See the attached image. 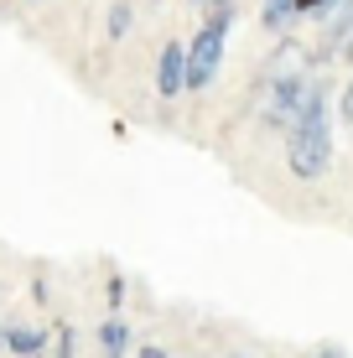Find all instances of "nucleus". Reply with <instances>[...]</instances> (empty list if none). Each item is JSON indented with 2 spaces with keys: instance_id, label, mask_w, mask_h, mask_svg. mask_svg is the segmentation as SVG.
Returning a JSON list of instances; mask_svg holds the SVG:
<instances>
[{
  "instance_id": "1",
  "label": "nucleus",
  "mask_w": 353,
  "mask_h": 358,
  "mask_svg": "<svg viewBox=\"0 0 353 358\" xmlns=\"http://www.w3.org/2000/svg\"><path fill=\"white\" fill-rule=\"evenodd\" d=\"M333 120H338L333 83H327L322 73H312L307 99H301L291 130L281 135V141H286V166H291V177H301V182L327 177V166H333Z\"/></svg>"
},
{
  "instance_id": "2",
  "label": "nucleus",
  "mask_w": 353,
  "mask_h": 358,
  "mask_svg": "<svg viewBox=\"0 0 353 358\" xmlns=\"http://www.w3.org/2000/svg\"><path fill=\"white\" fill-rule=\"evenodd\" d=\"M229 31H234V10H224V16H203L198 36L187 42V89H208L218 78V68H224V47H229Z\"/></svg>"
},
{
  "instance_id": "3",
  "label": "nucleus",
  "mask_w": 353,
  "mask_h": 358,
  "mask_svg": "<svg viewBox=\"0 0 353 358\" xmlns=\"http://www.w3.org/2000/svg\"><path fill=\"white\" fill-rule=\"evenodd\" d=\"M307 83H312V73H275V78H265L260 130L286 135V130H291V120H296V109H301V99H307Z\"/></svg>"
},
{
  "instance_id": "4",
  "label": "nucleus",
  "mask_w": 353,
  "mask_h": 358,
  "mask_svg": "<svg viewBox=\"0 0 353 358\" xmlns=\"http://www.w3.org/2000/svg\"><path fill=\"white\" fill-rule=\"evenodd\" d=\"M187 89V42H161V57H156V94L177 99Z\"/></svg>"
},
{
  "instance_id": "5",
  "label": "nucleus",
  "mask_w": 353,
  "mask_h": 358,
  "mask_svg": "<svg viewBox=\"0 0 353 358\" xmlns=\"http://www.w3.org/2000/svg\"><path fill=\"white\" fill-rule=\"evenodd\" d=\"M0 338H6V358H47V348H52V332L47 327H27V322L21 327L10 322Z\"/></svg>"
},
{
  "instance_id": "6",
  "label": "nucleus",
  "mask_w": 353,
  "mask_h": 358,
  "mask_svg": "<svg viewBox=\"0 0 353 358\" xmlns=\"http://www.w3.org/2000/svg\"><path fill=\"white\" fill-rule=\"evenodd\" d=\"M94 343H99V358H130L136 353V327H130L125 317H104L99 332H94Z\"/></svg>"
},
{
  "instance_id": "7",
  "label": "nucleus",
  "mask_w": 353,
  "mask_h": 358,
  "mask_svg": "<svg viewBox=\"0 0 353 358\" xmlns=\"http://www.w3.org/2000/svg\"><path fill=\"white\" fill-rule=\"evenodd\" d=\"M130 27H136V0H115L109 16H104V36H109V42H125Z\"/></svg>"
},
{
  "instance_id": "8",
  "label": "nucleus",
  "mask_w": 353,
  "mask_h": 358,
  "mask_svg": "<svg viewBox=\"0 0 353 358\" xmlns=\"http://www.w3.org/2000/svg\"><path fill=\"white\" fill-rule=\"evenodd\" d=\"M52 358H78V332L68 322H57V332H52Z\"/></svg>"
},
{
  "instance_id": "9",
  "label": "nucleus",
  "mask_w": 353,
  "mask_h": 358,
  "mask_svg": "<svg viewBox=\"0 0 353 358\" xmlns=\"http://www.w3.org/2000/svg\"><path fill=\"white\" fill-rule=\"evenodd\" d=\"M338 6H343V0H296V16H322L327 21Z\"/></svg>"
},
{
  "instance_id": "10",
  "label": "nucleus",
  "mask_w": 353,
  "mask_h": 358,
  "mask_svg": "<svg viewBox=\"0 0 353 358\" xmlns=\"http://www.w3.org/2000/svg\"><path fill=\"white\" fill-rule=\"evenodd\" d=\"M338 120H343V125L353 130V68H348V83L338 89Z\"/></svg>"
},
{
  "instance_id": "11",
  "label": "nucleus",
  "mask_w": 353,
  "mask_h": 358,
  "mask_svg": "<svg viewBox=\"0 0 353 358\" xmlns=\"http://www.w3.org/2000/svg\"><path fill=\"white\" fill-rule=\"evenodd\" d=\"M104 296H109V306H115V317H120V306H125V296H130L125 291V275H109V291Z\"/></svg>"
},
{
  "instance_id": "12",
  "label": "nucleus",
  "mask_w": 353,
  "mask_h": 358,
  "mask_svg": "<svg viewBox=\"0 0 353 358\" xmlns=\"http://www.w3.org/2000/svg\"><path fill=\"white\" fill-rule=\"evenodd\" d=\"M203 16H224V10H239V0H192Z\"/></svg>"
},
{
  "instance_id": "13",
  "label": "nucleus",
  "mask_w": 353,
  "mask_h": 358,
  "mask_svg": "<svg viewBox=\"0 0 353 358\" xmlns=\"http://www.w3.org/2000/svg\"><path fill=\"white\" fill-rule=\"evenodd\" d=\"M136 358H172L161 343H136Z\"/></svg>"
},
{
  "instance_id": "14",
  "label": "nucleus",
  "mask_w": 353,
  "mask_h": 358,
  "mask_svg": "<svg viewBox=\"0 0 353 358\" xmlns=\"http://www.w3.org/2000/svg\"><path fill=\"white\" fill-rule=\"evenodd\" d=\"M307 358H348V353H343V348H338V343H322V348H312Z\"/></svg>"
},
{
  "instance_id": "15",
  "label": "nucleus",
  "mask_w": 353,
  "mask_h": 358,
  "mask_svg": "<svg viewBox=\"0 0 353 358\" xmlns=\"http://www.w3.org/2000/svg\"><path fill=\"white\" fill-rule=\"evenodd\" d=\"M338 57H343V63L353 68V31H348V42H343V52H338Z\"/></svg>"
},
{
  "instance_id": "16",
  "label": "nucleus",
  "mask_w": 353,
  "mask_h": 358,
  "mask_svg": "<svg viewBox=\"0 0 353 358\" xmlns=\"http://www.w3.org/2000/svg\"><path fill=\"white\" fill-rule=\"evenodd\" d=\"M145 6H156V0H145Z\"/></svg>"
},
{
  "instance_id": "17",
  "label": "nucleus",
  "mask_w": 353,
  "mask_h": 358,
  "mask_svg": "<svg viewBox=\"0 0 353 358\" xmlns=\"http://www.w3.org/2000/svg\"><path fill=\"white\" fill-rule=\"evenodd\" d=\"M31 6H42V0H31Z\"/></svg>"
},
{
  "instance_id": "18",
  "label": "nucleus",
  "mask_w": 353,
  "mask_h": 358,
  "mask_svg": "<svg viewBox=\"0 0 353 358\" xmlns=\"http://www.w3.org/2000/svg\"><path fill=\"white\" fill-rule=\"evenodd\" d=\"M229 358H239V353H229Z\"/></svg>"
}]
</instances>
